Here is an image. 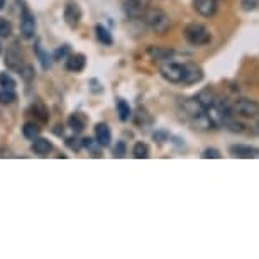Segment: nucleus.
Masks as SVG:
<instances>
[{
    "mask_svg": "<svg viewBox=\"0 0 259 259\" xmlns=\"http://www.w3.org/2000/svg\"><path fill=\"white\" fill-rule=\"evenodd\" d=\"M32 151L39 156H46L53 151V144L51 141H48L45 138H36L32 141Z\"/></svg>",
    "mask_w": 259,
    "mask_h": 259,
    "instance_id": "dca6fc26",
    "label": "nucleus"
},
{
    "mask_svg": "<svg viewBox=\"0 0 259 259\" xmlns=\"http://www.w3.org/2000/svg\"><path fill=\"white\" fill-rule=\"evenodd\" d=\"M34 32H36V19L27 9H24L21 17V34L24 39H32Z\"/></svg>",
    "mask_w": 259,
    "mask_h": 259,
    "instance_id": "6e6552de",
    "label": "nucleus"
},
{
    "mask_svg": "<svg viewBox=\"0 0 259 259\" xmlns=\"http://www.w3.org/2000/svg\"><path fill=\"white\" fill-rule=\"evenodd\" d=\"M229 151L236 158H259V148H251V146H231Z\"/></svg>",
    "mask_w": 259,
    "mask_h": 259,
    "instance_id": "2eb2a0df",
    "label": "nucleus"
},
{
    "mask_svg": "<svg viewBox=\"0 0 259 259\" xmlns=\"http://www.w3.org/2000/svg\"><path fill=\"white\" fill-rule=\"evenodd\" d=\"M12 34V26L11 22L6 19H0V37H9Z\"/></svg>",
    "mask_w": 259,
    "mask_h": 259,
    "instance_id": "c85d7f7f",
    "label": "nucleus"
},
{
    "mask_svg": "<svg viewBox=\"0 0 259 259\" xmlns=\"http://www.w3.org/2000/svg\"><path fill=\"white\" fill-rule=\"evenodd\" d=\"M4 7H6V0H0V11H2Z\"/></svg>",
    "mask_w": 259,
    "mask_h": 259,
    "instance_id": "f704fd0d",
    "label": "nucleus"
},
{
    "mask_svg": "<svg viewBox=\"0 0 259 259\" xmlns=\"http://www.w3.org/2000/svg\"><path fill=\"white\" fill-rule=\"evenodd\" d=\"M71 55V48L65 45V46H61V48H58V50L53 53V60L55 61H61V60H66L68 56Z\"/></svg>",
    "mask_w": 259,
    "mask_h": 259,
    "instance_id": "bb28decb",
    "label": "nucleus"
},
{
    "mask_svg": "<svg viewBox=\"0 0 259 259\" xmlns=\"http://www.w3.org/2000/svg\"><path fill=\"white\" fill-rule=\"evenodd\" d=\"M161 76L169 83H183L185 76V65L177 61H164L159 68Z\"/></svg>",
    "mask_w": 259,
    "mask_h": 259,
    "instance_id": "20e7f679",
    "label": "nucleus"
},
{
    "mask_svg": "<svg viewBox=\"0 0 259 259\" xmlns=\"http://www.w3.org/2000/svg\"><path fill=\"white\" fill-rule=\"evenodd\" d=\"M148 55L156 61H169L173 60L175 51L168 50V48H159V46H149L148 48Z\"/></svg>",
    "mask_w": 259,
    "mask_h": 259,
    "instance_id": "4468645a",
    "label": "nucleus"
},
{
    "mask_svg": "<svg viewBox=\"0 0 259 259\" xmlns=\"http://www.w3.org/2000/svg\"><path fill=\"white\" fill-rule=\"evenodd\" d=\"M182 109H183L185 119H187L190 124L195 127V129H198V131L215 129L213 124H212V120H210L208 115H207V109H205V107L197 100V97L185 100L183 105H182Z\"/></svg>",
    "mask_w": 259,
    "mask_h": 259,
    "instance_id": "f257e3e1",
    "label": "nucleus"
},
{
    "mask_svg": "<svg viewBox=\"0 0 259 259\" xmlns=\"http://www.w3.org/2000/svg\"><path fill=\"white\" fill-rule=\"evenodd\" d=\"M17 100V95L14 90L2 89L0 90V105H11Z\"/></svg>",
    "mask_w": 259,
    "mask_h": 259,
    "instance_id": "5701e85b",
    "label": "nucleus"
},
{
    "mask_svg": "<svg viewBox=\"0 0 259 259\" xmlns=\"http://www.w3.org/2000/svg\"><path fill=\"white\" fill-rule=\"evenodd\" d=\"M127 153V148H125V143L124 141H119L114 148V158H124Z\"/></svg>",
    "mask_w": 259,
    "mask_h": 259,
    "instance_id": "7c9ffc66",
    "label": "nucleus"
},
{
    "mask_svg": "<svg viewBox=\"0 0 259 259\" xmlns=\"http://www.w3.org/2000/svg\"><path fill=\"white\" fill-rule=\"evenodd\" d=\"M6 65H7L9 70H12V71H19V68L24 65V63H22V55H21V51H19L17 48H16V45L11 46L7 50Z\"/></svg>",
    "mask_w": 259,
    "mask_h": 259,
    "instance_id": "ddd939ff",
    "label": "nucleus"
},
{
    "mask_svg": "<svg viewBox=\"0 0 259 259\" xmlns=\"http://www.w3.org/2000/svg\"><path fill=\"white\" fill-rule=\"evenodd\" d=\"M133 154H134L136 159H146V158H149V148H148V144L138 143V144L134 146Z\"/></svg>",
    "mask_w": 259,
    "mask_h": 259,
    "instance_id": "b1692460",
    "label": "nucleus"
},
{
    "mask_svg": "<svg viewBox=\"0 0 259 259\" xmlns=\"http://www.w3.org/2000/svg\"><path fill=\"white\" fill-rule=\"evenodd\" d=\"M19 75H21V78L24 81H31L34 80V75H36V71H34V68L31 65H22L21 68H19Z\"/></svg>",
    "mask_w": 259,
    "mask_h": 259,
    "instance_id": "a878e982",
    "label": "nucleus"
},
{
    "mask_svg": "<svg viewBox=\"0 0 259 259\" xmlns=\"http://www.w3.org/2000/svg\"><path fill=\"white\" fill-rule=\"evenodd\" d=\"M185 65V76L183 83L185 85H195L203 80V70L195 63H183Z\"/></svg>",
    "mask_w": 259,
    "mask_h": 259,
    "instance_id": "0eeeda50",
    "label": "nucleus"
},
{
    "mask_svg": "<svg viewBox=\"0 0 259 259\" xmlns=\"http://www.w3.org/2000/svg\"><path fill=\"white\" fill-rule=\"evenodd\" d=\"M202 158H205V159H208V158L219 159V158H221V151H219V149H213V148H208V149H205V151H203Z\"/></svg>",
    "mask_w": 259,
    "mask_h": 259,
    "instance_id": "473e14b6",
    "label": "nucleus"
},
{
    "mask_svg": "<svg viewBox=\"0 0 259 259\" xmlns=\"http://www.w3.org/2000/svg\"><path fill=\"white\" fill-rule=\"evenodd\" d=\"M217 99H219V95L215 94V90H212V89H205L197 95V100L205 107V109L212 107L215 102H217Z\"/></svg>",
    "mask_w": 259,
    "mask_h": 259,
    "instance_id": "f3484780",
    "label": "nucleus"
},
{
    "mask_svg": "<svg viewBox=\"0 0 259 259\" xmlns=\"http://www.w3.org/2000/svg\"><path fill=\"white\" fill-rule=\"evenodd\" d=\"M195 12L202 17H213L217 14V0H193Z\"/></svg>",
    "mask_w": 259,
    "mask_h": 259,
    "instance_id": "1a4fd4ad",
    "label": "nucleus"
},
{
    "mask_svg": "<svg viewBox=\"0 0 259 259\" xmlns=\"http://www.w3.org/2000/svg\"><path fill=\"white\" fill-rule=\"evenodd\" d=\"M183 36H185V39H187L188 45L197 46V48L207 46L212 42V32H210V29L205 27L203 24H200V22L188 24L183 31Z\"/></svg>",
    "mask_w": 259,
    "mask_h": 259,
    "instance_id": "7ed1b4c3",
    "label": "nucleus"
},
{
    "mask_svg": "<svg viewBox=\"0 0 259 259\" xmlns=\"http://www.w3.org/2000/svg\"><path fill=\"white\" fill-rule=\"evenodd\" d=\"M95 32H97V39H99L102 45L112 46V42H114V37H112V34L109 32V29L104 27L102 24H97V26H95Z\"/></svg>",
    "mask_w": 259,
    "mask_h": 259,
    "instance_id": "aec40b11",
    "label": "nucleus"
},
{
    "mask_svg": "<svg viewBox=\"0 0 259 259\" xmlns=\"http://www.w3.org/2000/svg\"><path fill=\"white\" fill-rule=\"evenodd\" d=\"M143 19L151 31L156 34H166L171 29V19L164 11L161 9H146L143 14Z\"/></svg>",
    "mask_w": 259,
    "mask_h": 259,
    "instance_id": "f03ea898",
    "label": "nucleus"
},
{
    "mask_svg": "<svg viewBox=\"0 0 259 259\" xmlns=\"http://www.w3.org/2000/svg\"><path fill=\"white\" fill-rule=\"evenodd\" d=\"M153 138H154V141H158V143L163 144L169 139V136H168V133H164V131H158V133H154Z\"/></svg>",
    "mask_w": 259,
    "mask_h": 259,
    "instance_id": "72a5a7b5",
    "label": "nucleus"
},
{
    "mask_svg": "<svg viewBox=\"0 0 259 259\" xmlns=\"http://www.w3.org/2000/svg\"><path fill=\"white\" fill-rule=\"evenodd\" d=\"M34 53H36V56H37V60L39 63H41V66H42V70H50L51 68V61H50V55L42 50V46H41V42H36V46H34Z\"/></svg>",
    "mask_w": 259,
    "mask_h": 259,
    "instance_id": "412c9836",
    "label": "nucleus"
},
{
    "mask_svg": "<svg viewBox=\"0 0 259 259\" xmlns=\"http://www.w3.org/2000/svg\"><path fill=\"white\" fill-rule=\"evenodd\" d=\"M32 112L36 114V117L39 120H42V122H46L48 119H50V115H48V109L42 104H36V105H32Z\"/></svg>",
    "mask_w": 259,
    "mask_h": 259,
    "instance_id": "cd10ccee",
    "label": "nucleus"
},
{
    "mask_svg": "<svg viewBox=\"0 0 259 259\" xmlns=\"http://www.w3.org/2000/svg\"><path fill=\"white\" fill-rule=\"evenodd\" d=\"M256 133L259 134V122H257V124H256Z\"/></svg>",
    "mask_w": 259,
    "mask_h": 259,
    "instance_id": "c9c22d12",
    "label": "nucleus"
},
{
    "mask_svg": "<svg viewBox=\"0 0 259 259\" xmlns=\"http://www.w3.org/2000/svg\"><path fill=\"white\" fill-rule=\"evenodd\" d=\"M95 143L100 146V148H109L112 143V133L110 127L100 122V124L95 125Z\"/></svg>",
    "mask_w": 259,
    "mask_h": 259,
    "instance_id": "9b49d317",
    "label": "nucleus"
},
{
    "mask_svg": "<svg viewBox=\"0 0 259 259\" xmlns=\"http://www.w3.org/2000/svg\"><path fill=\"white\" fill-rule=\"evenodd\" d=\"M66 146L73 151H80L83 146H81V139H76V138H68L66 139Z\"/></svg>",
    "mask_w": 259,
    "mask_h": 259,
    "instance_id": "2f4dec72",
    "label": "nucleus"
},
{
    "mask_svg": "<svg viewBox=\"0 0 259 259\" xmlns=\"http://www.w3.org/2000/svg\"><path fill=\"white\" fill-rule=\"evenodd\" d=\"M144 11H146L144 0H125L124 2V12L127 14V17H131V19L143 17Z\"/></svg>",
    "mask_w": 259,
    "mask_h": 259,
    "instance_id": "9d476101",
    "label": "nucleus"
},
{
    "mask_svg": "<svg viewBox=\"0 0 259 259\" xmlns=\"http://www.w3.org/2000/svg\"><path fill=\"white\" fill-rule=\"evenodd\" d=\"M234 115L244 117V119H254L259 115V104L256 100L249 99H239L232 104Z\"/></svg>",
    "mask_w": 259,
    "mask_h": 259,
    "instance_id": "39448f33",
    "label": "nucleus"
},
{
    "mask_svg": "<svg viewBox=\"0 0 259 259\" xmlns=\"http://www.w3.org/2000/svg\"><path fill=\"white\" fill-rule=\"evenodd\" d=\"M68 125L73 129V133L75 134H80L85 131V125H87V119L83 117L80 112H76V114L70 115V119H68Z\"/></svg>",
    "mask_w": 259,
    "mask_h": 259,
    "instance_id": "a211bd4d",
    "label": "nucleus"
},
{
    "mask_svg": "<svg viewBox=\"0 0 259 259\" xmlns=\"http://www.w3.org/2000/svg\"><path fill=\"white\" fill-rule=\"evenodd\" d=\"M241 6H242V11H246V12L256 11L259 6V0H241Z\"/></svg>",
    "mask_w": 259,
    "mask_h": 259,
    "instance_id": "c756f323",
    "label": "nucleus"
},
{
    "mask_svg": "<svg viewBox=\"0 0 259 259\" xmlns=\"http://www.w3.org/2000/svg\"><path fill=\"white\" fill-rule=\"evenodd\" d=\"M63 17H65V22L68 24V27H71V29L78 27V24L81 21V11H80V7H78V4L68 2L65 6Z\"/></svg>",
    "mask_w": 259,
    "mask_h": 259,
    "instance_id": "423d86ee",
    "label": "nucleus"
},
{
    "mask_svg": "<svg viewBox=\"0 0 259 259\" xmlns=\"http://www.w3.org/2000/svg\"><path fill=\"white\" fill-rule=\"evenodd\" d=\"M22 134L26 139L34 141L36 138H39V134H41V127H39L36 122H26L22 127Z\"/></svg>",
    "mask_w": 259,
    "mask_h": 259,
    "instance_id": "6ab92c4d",
    "label": "nucleus"
},
{
    "mask_svg": "<svg viewBox=\"0 0 259 259\" xmlns=\"http://www.w3.org/2000/svg\"><path fill=\"white\" fill-rule=\"evenodd\" d=\"M16 80L9 75V73H0V87L2 89H7V90H14L16 89Z\"/></svg>",
    "mask_w": 259,
    "mask_h": 259,
    "instance_id": "393cba45",
    "label": "nucleus"
},
{
    "mask_svg": "<svg viewBox=\"0 0 259 259\" xmlns=\"http://www.w3.org/2000/svg\"><path fill=\"white\" fill-rule=\"evenodd\" d=\"M117 114H119V119L122 122L129 120L131 117V107L125 100H117Z\"/></svg>",
    "mask_w": 259,
    "mask_h": 259,
    "instance_id": "4be33fe9",
    "label": "nucleus"
},
{
    "mask_svg": "<svg viewBox=\"0 0 259 259\" xmlns=\"http://www.w3.org/2000/svg\"><path fill=\"white\" fill-rule=\"evenodd\" d=\"M0 51H2V48H0Z\"/></svg>",
    "mask_w": 259,
    "mask_h": 259,
    "instance_id": "e433bc0d",
    "label": "nucleus"
},
{
    "mask_svg": "<svg viewBox=\"0 0 259 259\" xmlns=\"http://www.w3.org/2000/svg\"><path fill=\"white\" fill-rule=\"evenodd\" d=\"M65 66L68 71H73V73H80L85 70V65H87V58L85 55H81V53H75V55H71L65 60Z\"/></svg>",
    "mask_w": 259,
    "mask_h": 259,
    "instance_id": "f8f14e48",
    "label": "nucleus"
}]
</instances>
